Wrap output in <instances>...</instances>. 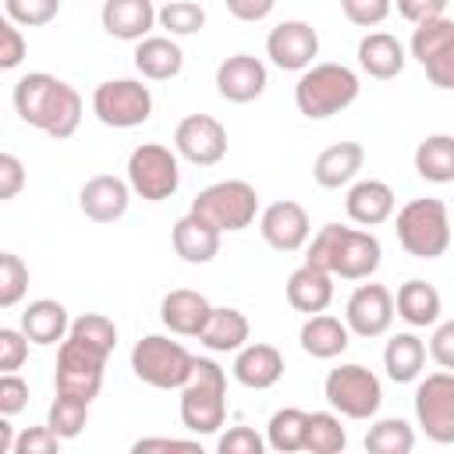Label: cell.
<instances>
[{"label": "cell", "mask_w": 454, "mask_h": 454, "mask_svg": "<svg viewBox=\"0 0 454 454\" xmlns=\"http://www.w3.org/2000/svg\"><path fill=\"white\" fill-rule=\"evenodd\" d=\"M14 110L28 128H39L57 142L71 138L82 124V96L67 82L53 78L46 71H32V74L18 78Z\"/></svg>", "instance_id": "6da1fadb"}, {"label": "cell", "mask_w": 454, "mask_h": 454, "mask_svg": "<svg viewBox=\"0 0 454 454\" xmlns=\"http://www.w3.org/2000/svg\"><path fill=\"white\" fill-rule=\"evenodd\" d=\"M362 92L358 74L348 64H312L301 71L298 85H294V103L298 114H305L309 121H326L340 110H348Z\"/></svg>", "instance_id": "7a4b0ae2"}, {"label": "cell", "mask_w": 454, "mask_h": 454, "mask_svg": "<svg viewBox=\"0 0 454 454\" xmlns=\"http://www.w3.org/2000/svg\"><path fill=\"white\" fill-rule=\"evenodd\" d=\"M227 419V372L213 358H195L192 380L181 387V422L195 436H209Z\"/></svg>", "instance_id": "3957f363"}, {"label": "cell", "mask_w": 454, "mask_h": 454, "mask_svg": "<svg viewBox=\"0 0 454 454\" xmlns=\"http://www.w3.org/2000/svg\"><path fill=\"white\" fill-rule=\"evenodd\" d=\"M397 241L415 259H440L450 248V209L443 199H411L397 209Z\"/></svg>", "instance_id": "277c9868"}, {"label": "cell", "mask_w": 454, "mask_h": 454, "mask_svg": "<svg viewBox=\"0 0 454 454\" xmlns=\"http://www.w3.org/2000/svg\"><path fill=\"white\" fill-rule=\"evenodd\" d=\"M195 355L163 333H149L131 348V372L156 390H181L192 380Z\"/></svg>", "instance_id": "5b68a950"}, {"label": "cell", "mask_w": 454, "mask_h": 454, "mask_svg": "<svg viewBox=\"0 0 454 454\" xmlns=\"http://www.w3.org/2000/svg\"><path fill=\"white\" fill-rule=\"evenodd\" d=\"M192 213L209 220L220 234L223 231H245V227H252V220L259 213V195L248 181L227 177V181H216V184L202 188L192 199Z\"/></svg>", "instance_id": "8992f818"}, {"label": "cell", "mask_w": 454, "mask_h": 454, "mask_svg": "<svg viewBox=\"0 0 454 454\" xmlns=\"http://www.w3.org/2000/svg\"><path fill=\"white\" fill-rule=\"evenodd\" d=\"M106 351L78 340V337H64L60 348H57V372H53V390L57 394H67V397H78V401H89L99 397L103 390V365H106Z\"/></svg>", "instance_id": "52a82bcc"}, {"label": "cell", "mask_w": 454, "mask_h": 454, "mask_svg": "<svg viewBox=\"0 0 454 454\" xmlns=\"http://www.w3.org/2000/svg\"><path fill=\"white\" fill-rule=\"evenodd\" d=\"M128 184L135 195L145 202H163L177 192L181 184V167H177V149H167L160 142H142L128 156Z\"/></svg>", "instance_id": "ba28073f"}, {"label": "cell", "mask_w": 454, "mask_h": 454, "mask_svg": "<svg viewBox=\"0 0 454 454\" xmlns=\"http://www.w3.org/2000/svg\"><path fill=\"white\" fill-rule=\"evenodd\" d=\"M323 394L330 401L333 411H340L344 419H372L383 404V387L376 380V372H369L365 365H337L326 372Z\"/></svg>", "instance_id": "9c48e42d"}, {"label": "cell", "mask_w": 454, "mask_h": 454, "mask_svg": "<svg viewBox=\"0 0 454 454\" xmlns=\"http://www.w3.org/2000/svg\"><path fill=\"white\" fill-rule=\"evenodd\" d=\"M92 114L106 128H138L153 114V92H149V85H142L135 78L99 82L92 92Z\"/></svg>", "instance_id": "30bf717a"}, {"label": "cell", "mask_w": 454, "mask_h": 454, "mask_svg": "<svg viewBox=\"0 0 454 454\" xmlns=\"http://www.w3.org/2000/svg\"><path fill=\"white\" fill-rule=\"evenodd\" d=\"M415 419L433 443H454V372H429L415 387Z\"/></svg>", "instance_id": "8fae6325"}, {"label": "cell", "mask_w": 454, "mask_h": 454, "mask_svg": "<svg viewBox=\"0 0 454 454\" xmlns=\"http://www.w3.org/2000/svg\"><path fill=\"white\" fill-rule=\"evenodd\" d=\"M174 149L195 167H213L227 156V128L213 114H188L174 131Z\"/></svg>", "instance_id": "7c38bea8"}, {"label": "cell", "mask_w": 454, "mask_h": 454, "mask_svg": "<svg viewBox=\"0 0 454 454\" xmlns=\"http://www.w3.org/2000/svg\"><path fill=\"white\" fill-rule=\"evenodd\" d=\"M394 312H397L394 294H390L383 284H358V287L351 291V298H348L344 323H348V330H351L355 337L372 340V337H383V333L390 330Z\"/></svg>", "instance_id": "4fadbf2b"}, {"label": "cell", "mask_w": 454, "mask_h": 454, "mask_svg": "<svg viewBox=\"0 0 454 454\" xmlns=\"http://www.w3.org/2000/svg\"><path fill=\"white\" fill-rule=\"evenodd\" d=\"M319 53V35L309 21H280L266 35V57L280 71H305Z\"/></svg>", "instance_id": "5bb4252c"}, {"label": "cell", "mask_w": 454, "mask_h": 454, "mask_svg": "<svg viewBox=\"0 0 454 454\" xmlns=\"http://www.w3.org/2000/svg\"><path fill=\"white\" fill-rule=\"evenodd\" d=\"M309 231H312V223H309L305 206H298L291 199L270 202L259 216V234L277 252H298L309 241Z\"/></svg>", "instance_id": "9a60e30c"}, {"label": "cell", "mask_w": 454, "mask_h": 454, "mask_svg": "<svg viewBox=\"0 0 454 454\" xmlns=\"http://www.w3.org/2000/svg\"><path fill=\"white\" fill-rule=\"evenodd\" d=\"M216 92L227 103H252L266 92V64L252 53H231L216 67Z\"/></svg>", "instance_id": "2e32d148"}, {"label": "cell", "mask_w": 454, "mask_h": 454, "mask_svg": "<svg viewBox=\"0 0 454 454\" xmlns=\"http://www.w3.org/2000/svg\"><path fill=\"white\" fill-rule=\"evenodd\" d=\"M131 202V184L114 177V174H96L82 184L78 192V209L92 220V223H114L128 213Z\"/></svg>", "instance_id": "e0dca14e"}, {"label": "cell", "mask_w": 454, "mask_h": 454, "mask_svg": "<svg viewBox=\"0 0 454 454\" xmlns=\"http://www.w3.org/2000/svg\"><path fill=\"white\" fill-rule=\"evenodd\" d=\"M380 259H383V248H380L376 234L344 227L340 252L333 259V277H340V280H365V277H372L380 270Z\"/></svg>", "instance_id": "ac0fdd59"}, {"label": "cell", "mask_w": 454, "mask_h": 454, "mask_svg": "<svg viewBox=\"0 0 454 454\" xmlns=\"http://www.w3.org/2000/svg\"><path fill=\"white\" fill-rule=\"evenodd\" d=\"M209 316H213L209 298L199 291H188V287H177L160 301V319L177 337H199L206 330Z\"/></svg>", "instance_id": "d6986e66"}, {"label": "cell", "mask_w": 454, "mask_h": 454, "mask_svg": "<svg viewBox=\"0 0 454 454\" xmlns=\"http://www.w3.org/2000/svg\"><path fill=\"white\" fill-rule=\"evenodd\" d=\"M99 21L114 39L138 43V39H145L153 32L156 7H153V0H103Z\"/></svg>", "instance_id": "ffe728a7"}, {"label": "cell", "mask_w": 454, "mask_h": 454, "mask_svg": "<svg viewBox=\"0 0 454 454\" xmlns=\"http://www.w3.org/2000/svg\"><path fill=\"white\" fill-rule=\"evenodd\" d=\"M344 209L355 223L362 227H380L394 216V188L387 181H376V177H365V181H355L348 188V199H344Z\"/></svg>", "instance_id": "44dd1931"}, {"label": "cell", "mask_w": 454, "mask_h": 454, "mask_svg": "<svg viewBox=\"0 0 454 454\" xmlns=\"http://www.w3.org/2000/svg\"><path fill=\"white\" fill-rule=\"evenodd\" d=\"M330 301H333V273H326L312 262H301L287 277V305L294 312L316 316V312H326Z\"/></svg>", "instance_id": "7402d4cb"}, {"label": "cell", "mask_w": 454, "mask_h": 454, "mask_svg": "<svg viewBox=\"0 0 454 454\" xmlns=\"http://www.w3.org/2000/svg\"><path fill=\"white\" fill-rule=\"evenodd\" d=\"M234 380L248 390H270L284 376V355L273 344H245L234 355Z\"/></svg>", "instance_id": "603a6c76"}, {"label": "cell", "mask_w": 454, "mask_h": 454, "mask_svg": "<svg viewBox=\"0 0 454 454\" xmlns=\"http://www.w3.org/2000/svg\"><path fill=\"white\" fill-rule=\"evenodd\" d=\"M170 241H174V252L192 266H202L220 252V231L209 220H202L199 213H192V209L174 223Z\"/></svg>", "instance_id": "cb8c5ba5"}, {"label": "cell", "mask_w": 454, "mask_h": 454, "mask_svg": "<svg viewBox=\"0 0 454 454\" xmlns=\"http://www.w3.org/2000/svg\"><path fill=\"white\" fill-rule=\"evenodd\" d=\"M362 163H365V149L358 142H333L316 156L312 177L319 188H344L358 177Z\"/></svg>", "instance_id": "d4e9b609"}, {"label": "cell", "mask_w": 454, "mask_h": 454, "mask_svg": "<svg viewBox=\"0 0 454 454\" xmlns=\"http://www.w3.org/2000/svg\"><path fill=\"white\" fill-rule=\"evenodd\" d=\"M135 67L149 82H170L184 67V53L170 35H145L135 43Z\"/></svg>", "instance_id": "484cf974"}, {"label": "cell", "mask_w": 454, "mask_h": 454, "mask_svg": "<svg viewBox=\"0 0 454 454\" xmlns=\"http://www.w3.org/2000/svg\"><path fill=\"white\" fill-rule=\"evenodd\" d=\"M298 344H301V351L312 355V358H337V355L348 351L351 330H348V323H340L337 316L316 312V316H309V319L301 323Z\"/></svg>", "instance_id": "4316f807"}, {"label": "cell", "mask_w": 454, "mask_h": 454, "mask_svg": "<svg viewBox=\"0 0 454 454\" xmlns=\"http://www.w3.org/2000/svg\"><path fill=\"white\" fill-rule=\"evenodd\" d=\"M404 46H401V39H394L390 32H369V35H362V43H358V67L369 74V78H380V82H387V78H397L401 71H404Z\"/></svg>", "instance_id": "83f0119b"}, {"label": "cell", "mask_w": 454, "mask_h": 454, "mask_svg": "<svg viewBox=\"0 0 454 454\" xmlns=\"http://www.w3.org/2000/svg\"><path fill=\"white\" fill-rule=\"evenodd\" d=\"M21 330L32 344H57L67 337L71 330V319H67V309L57 301V298H35L28 301V309L21 312Z\"/></svg>", "instance_id": "f1b7e54d"}, {"label": "cell", "mask_w": 454, "mask_h": 454, "mask_svg": "<svg viewBox=\"0 0 454 454\" xmlns=\"http://www.w3.org/2000/svg\"><path fill=\"white\" fill-rule=\"evenodd\" d=\"M248 333H252V326H248L245 312L223 305V309H213V316H209L206 330L199 333V340H202L209 351L227 355V351H241V348L248 344Z\"/></svg>", "instance_id": "f546056e"}, {"label": "cell", "mask_w": 454, "mask_h": 454, "mask_svg": "<svg viewBox=\"0 0 454 454\" xmlns=\"http://www.w3.org/2000/svg\"><path fill=\"white\" fill-rule=\"evenodd\" d=\"M394 305H397V316L408 326H433L440 319V305L443 301H440V291L433 284H426V280H404L397 287Z\"/></svg>", "instance_id": "4dcf8cb0"}, {"label": "cell", "mask_w": 454, "mask_h": 454, "mask_svg": "<svg viewBox=\"0 0 454 454\" xmlns=\"http://www.w3.org/2000/svg\"><path fill=\"white\" fill-rule=\"evenodd\" d=\"M415 170L422 181L454 184V135H426L415 145Z\"/></svg>", "instance_id": "1f68e13d"}, {"label": "cell", "mask_w": 454, "mask_h": 454, "mask_svg": "<svg viewBox=\"0 0 454 454\" xmlns=\"http://www.w3.org/2000/svg\"><path fill=\"white\" fill-rule=\"evenodd\" d=\"M422 365H426V344L415 333H397V337L387 340V348H383V369H387V376L394 383L419 380Z\"/></svg>", "instance_id": "d6a6232c"}, {"label": "cell", "mask_w": 454, "mask_h": 454, "mask_svg": "<svg viewBox=\"0 0 454 454\" xmlns=\"http://www.w3.org/2000/svg\"><path fill=\"white\" fill-rule=\"evenodd\" d=\"M305 429H309V411H301V408H280L266 422V443L277 454L305 450Z\"/></svg>", "instance_id": "836d02e7"}, {"label": "cell", "mask_w": 454, "mask_h": 454, "mask_svg": "<svg viewBox=\"0 0 454 454\" xmlns=\"http://www.w3.org/2000/svg\"><path fill=\"white\" fill-rule=\"evenodd\" d=\"M415 447V429L404 419H380L365 433L369 454H408Z\"/></svg>", "instance_id": "e575fe53"}, {"label": "cell", "mask_w": 454, "mask_h": 454, "mask_svg": "<svg viewBox=\"0 0 454 454\" xmlns=\"http://www.w3.org/2000/svg\"><path fill=\"white\" fill-rule=\"evenodd\" d=\"M344 443H348V433L333 411H309V429H305L309 454H340Z\"/></svg>", "instance_id": "d590c367"}, {"label": "cell", "mask_w": 454, "mask_h": 454, "mask_svg": "<svg viewBox=\"0 0 454 454\" xmlns=\"http://www.w3.org/2000/svg\"><path fill=\"white\" fill-rule=\"evenodd\" d=\"M450 39H454V21H450L447 14H440V18H426V21L415 25L408 50H411V57H415L419 64H429Z\"/></svg>", "instance_id": "8d00e7d4"}, {"label": "cell", "mask_w": 454, "mask_h": 454, "mask_svg": "<svg viewBox=\"0 0 454 454\" xmlns=\"http://www.w3.org/2000/svg\"><path fill=\"white\" fill-rule=\"evenodd\" d=\"M89 422V401H78V397H67V394H57L50 411H46V426L60 436V440H74Z\"/></svg>", "instance_id": "74e56055"}, {"label": "cell", "mask_w": 454, "mask_h": 454, "mask_svg": "<svg viewBox=\"0 0 454 454\" xmlns=\"http://www.w3.org/2000/svg\"><path fill=\"white\" fill-rule=\"evenodd\" d=\"M156 21H160V28H167L170 35H195V32H202V25H206V11H202L195 0H167V4L156 11Z\"/></svg>", "instance_id": "f35d334b"}, {"label": "cell", "mask_w": 454, "mask_h": 454, "mask_svg": "<svg viewBox=\"0 0 454 454\" xmlns=\"http://www.w3.org/2000/svg\"><path fill=\"white\" fill-rule=\"evenodd\" d=\"M28 291V266L14 252H0V309H14Z\"/></svg>", "instance_id": "ab89813d"}, {"label": "cell", "mask_w": 454, "mask_h": 454, "mask_svg": "<svg viewBox=\"0 0 454 454\" xmlns=\"http://www.w3.org/2000/svg\"><path fill=\"white\" fill-rule=\"evenodd\" d=\"M67 333L85 340V344H92V348H99V351H106V355L117 348V326H114V319H106L99 312H85V316L71 319Z\"/></svg>", "instance_id": "60d3db41"}, {"label": "cell", "mask_w": 454, "mask_h": 454, "mask_svg": "<svg viewBox=\"0 0 454 454\" xmlns=\"http://www.w3.org/2000/svg\"><path fill=\"white\" fill-rule=\"evenodd\" d=\"M4 11L11 21H18L25 28H39L57 18L60 0H4Z\"/></svg>", "instance_id": "b9f144b4"}, {"label": "cell", "mask_w": 454, "mask_h": 454, "mask_svg": "<svg viewBox=\"0 0 454 454\" xmlns=\"http://www.w3.org/2000/svg\"><path fill=\"white\" fill-rule=\"evenodd\" d=\"M340 234H344L340 223H326V227L312 238V245H309V252H305V262H312V266L333 273V259H337V252H340Z\"/></svg>", "instance_id": "7bdbcfd3"}, {"label": "cell", "mask_w": 454, "mask_h": 454, "mask_svg": "<svg viewBox=\"0 0 454 454\" xmlns=\"http://www.w3.org/2000/svg\"><path fill=\"white\" fill-rule=\"evenodd\" d=\"M28 337H25V330L18 326H4L0 330V369L4 372H18L21 365H25V358H28Z\"/></svg>", "instance_id": "ee69618b"}, {"label": "cell", "mask_w": 454, "mask_h": 454, "mask_svg": "<svg viewBox=\"0 0 454 454\" xmlns=\"http://www.w3.org/2000/svg\"><path fill=\"white\" fill-rule=\"evenodd\" d=\"M340 7H344V18H348L351 25H358V28H372V25L387 21L394 0H340Z\"/></svg>", "instance_id": "f6af8a7d"}, {"label": "cell", "mask_w": 454, "mask_h": 454, "mask_svg": "<svg viewBox=\"0 0 454 454\" xmlns=\"http://www.w3.org/2000/svg\"><path fill=\"white\" fill-rule=\"evenodd\" d=\"M216 450H220V454H262V450H266V440H262L252 426H231V429L216 440Z\"/></svg>", "instance_id": "bcb514c9"}, {"label": "cell", "mask_w": 454, "mask_h": 454, "mask_svg": "<svg viewBox=\"0 0 454 454\" xmlns=\"http://www.w3.org/2000/svg\"><path fill=\"white\" fill-rule=\"evenodd\" d=\"M25 53H28V43H25L21 28H18V21L4 18V21H0V67H4V71L18 67V64L25 60Z\"/></svg>", "instance_id": "7dc6e473"}, {"label": "cell", "mask_w": 454, "mask_h": 454, "mask_svg": "<svg viewBox=\"0 0 454 454\" xmlns=\"http://www.w3.org/2000/svg\"><path fill=\"white\" fill-rule=\"evenodd\" d=\"M60 447V436L50 426H28L14 440V454H53Z\"/></svg>", "instance_id": "c3c4849f"}, {"label": "cell", "mask_w": 454, "mask_h": 454, "mask_svg": "<svg viewBox=\"0 0 454 454\" xmlns=\"http://www.w3.org/2000/svg\"><path fill=\"white\" fill-rule=\"evenodd\" d=\"M28 404V383L18 372H4L0 376V415H18Z\"/></svg>", "instance_id": "681fc988"}, {"label": "cell", "mask_w": 454, "mask_h": 454, "mask_svg": "<svg viewBox=\"0 0 454 454\" xmlns=\"http://www.w3.org/2000/svg\"><path fill=\"white\" fill-rule=\"evenodd\" d=\"M429 355H433V362H436L440 369H450V372H454V319H447V323H440V326L433 330V337H429Z\"/></svg>", "instance_id": "f907efd6"}, {"label": "cell", "mask_w": 454, "mask_h": 454, "mask_svg": "<svg viewBox=\"0 0 454 454\" xmlns=\"http://www.w3.org/2000/svg\"><path fill=\"white\" fill-rule=\"evenodd\" d=\"M426 67V78L436 85V89H454V39L429 60V64H422Z\"/></svg>", "instance_id": "816d5d0a"}, {"label": "cell", "mask_w": 454, "mask_h": 454, "mask_svg": "<svg viewBox=\"0 0 454 454\" xmlns=\"http://www.w3.org/2000/svg\"><path fill=\"white\" fill-rule=\"evenodd\" d=\"M25 188V167L14 153H0V199H14Z\"/></svg>", "instance_id": "f5cc1de1"}, {"label": "cell", "mask_w": 454, "mask_h": 454, "mask_svg": "<svg viewBox=\"0 0 454 454\" xmlns=\"http://www.w3.org/2000/svg\"><path fill=\"white\" fill-rule=\"evenodd\" d=\"M447 11V0H397V14L411 25L426 21V18H440Z\"/></svg>", "instance_id": "db71d44e"}, {"label": "cell", "mask_w": 454, "mask_h": 454, "mask_svg": "<svg viewBox=\"0 0 454 454\" xmlns=\"http://www.w3.org/2000/svg\"><path fill=\"white\" fill-rule=\"evenodd\" d=\"M135 454H145V450H199V440H174V436H142L131 443Z\"/></svg>", "instance_id": "11a10c76"}, {"label": "cell", "mask_w": 454, "mask_h": 454, "mask_svg": "<svg viewBox=\"0 0 454 454\" xmlns=\"http://www.w3.org/2000/svg\"><path fill=\"white\" fill-rule=\"evenodd\" d=\"M223 4H227V11H231L238 21H262V18L273 11L277 0H223Z\"/></svg>", "instance_id": "9f6ffc18"}, {"label": "cell", "mask_w": 454, "mask_h": 454, "mask_svg": "<svg viewBox=\"0 0 454 454\" xmlns=\"http://www.w3.org/2000/svg\"><path fill=\"white\" fill-rule=\"evenodd\" d=\"M14 433H11V422H7V415L0 419V454H14Z\"/></svg>", "instance_id": "6f0895ef"}]
</instances>
